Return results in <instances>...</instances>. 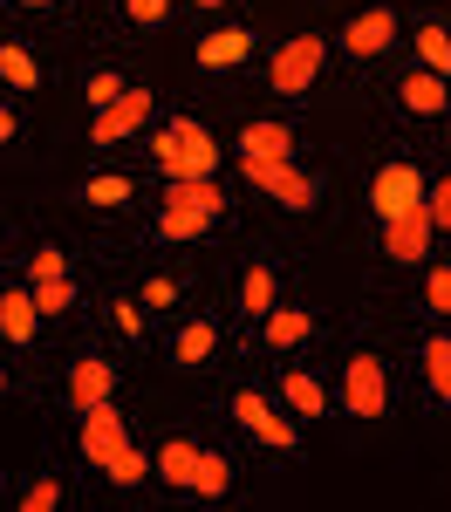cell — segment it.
Segmentation results:
<instances>
[{
  "instance_id": "2",
  "label": "cell",
  "mask_w": 451,
  "mask_h": 512,
  "mask_svg": "<svg viewBox=\"0 0 451 512\" xmlns=\"http://www.w3.org/2000/svg\"><path fill=\"white\" fill-rule=\"evenodd\" d=\"M322 62H328V41L322 35H294V41H281V55H274V96H301L308 82L322 76Z\"/></svg>"
},
{
  "instance_id": "7",
  "label": "cell",
  "mask_w": 451,
  "mask_h": 512,
  "mask_svg": "<svg viewBox=\"0 0 451 512\" xmlns=\"http://www.w3.org/2000/svg\"><path fill=\"white\" fill-rule=\"evenodd\" d=\"M28 274H35V308H41V315H62V308L76 301V287H69V260H62L55 246H41L35 260H28Z\"/></svg>"
},
{
  "instance_id": "39",
  "label": "cell",
  "mask_w": 451,
  "mask_h": 512,
  "mask_svg": "<svg viewBox=\"0 0 451 512\" xmlns=\"http://www.w3.org/2000/svg\"><path fill=\"white\" fill-rule=\"evenodd\" d=\"M199 7H219V0H199Z\"/></svg>"
},
{
  "instance_id": "23",
  "label": "cell",
  "mask_w": 451,
  "mask_h": 512,
  "mask_svg": "<svg viewBox=\"0 0 451 512\" xmlns=\"http://www.w3.org/2000/svg\"><path fill=\"white\" fill-rule=\"evenodd\" d=\"M417 55H424V69L431 76H451V35L431 21V28H417Z\"/></svg>"
},
{
  "instance_id": "27",
  "label": "cell",
  "mask_w": 451,
  "mask_h": 512,
  "mask_svg": "<svg viewBox=\"0 0 451 512\" xmlns=\"http://www.w3.org/2000/svg\"><path fill=\"white\" fill-rule=\"evenodd\" d=\"M82 198H89V205H130V178H123V171H103V178L82 185Z\"/></svg>"
},
{
  "instance_id": "19",
  "label": "cell",
  "mask_w": 451,
  "mask_h": 512,
  "mask_svg": "<svg viewBox=\"0 0 451 512\" xmlns=\"http://www.w3.org/2000/svg\"><path fill=\"white\" fill-rule=\"evenodd\" d=\"M0 76H7V89H35V82H41V62L21 48V41H0Z\"/></svg>"
},
{
  "instance_id": "40",
  "label": "cell",
  "mask_w": 451,
  "mask_h": 512,
  "mask_svg": "<svg viewBox=\"0 0 451 512\" xmlns=\"http://www.w3.org/2000/svg\"><path fill=\"white\" fill-rule=\"evenodd\" d=\"M0 390H7V376H0Z\"/></svg>"
},
{
  "instance_id": "26",
  "label": "cell",
  "mask_w": 451,
  "mask_h": 512,
  "mask_svg": "<svg viewBox=\"0 0 451 512\" xmlns=\"http://www.w3.org/2000/svg\"><path fill=\"white\" fill-rule=\"evenodd\" d=\"M205 226H212L205 212H178V205H164V212H158V233L164 239H199Z\"/></svg>"
},
{
  "instance_id": "21",
  "label": "cell",
  "mask_w": 451,
  "mask_h": 512,
  "mask_svg": "<svg viewBox=\"0 0 451 512\" xmlns=\"http://www.w3.org/2000/svg\"><path fill=\"white\" fill-rule=\"evenodd\" d=\"M226 485H233V472H226V458H219V451H199V472H192V492H199V499H226Z\"/></svg>"
},
{
  "instance_id": "8",
  "label": "cell",
  "mask_w": 451,
  "mask_h": 512,
  "mask_svg": "<svg viewBox=\"0 0 451 512\" xmlns=\"http://www.w3.org/2000/svg\"><path fill=\"white\" fill-rule=\"evenodd\" d=\"M144 123H151V96H144V89H123L117 103H103V110H96L89 137H96V144H117V137L144 130Z\"/></svg>"
},
{
  "instance_id": "28",
  "label": "cell",
  "mask_w": 451,
  "mask_h": 512,
  "mask_svg": "<svg viewBox=\"0 0 451 512\" xmlns=\"http://www.w3.org/2000/svg\"><path fill=\"white\" fill-rule=\"evenodd\" d=\"M424 376H431V390L451 403V342H445V335H438V342L424 349Z\"/></svg>"
},
{
  "instance_id": "41",
  "label": "cell",
  "mask_w": 451,
  "mask_h": 512,
  "mask_svg": "<svg viewBox=\"0 0 451 512\" xmlns=\"http://www.w3.org/2000/svg\"><path fill=\"white\" fill-rule=\"evenodd\" d=\"M0 287H7V280H0Z\"/></svg>"
},
{
  "instance_id": "36",
  "label": "cell",
  "mask_w": 451,
  "mask_h": 512,
  "mask_svg": "<svg viewBox=\"0 0 451 512\" xmlns=\"http://www.w3.org/2000/svg\"><path fill=\"white\" fill-rule=\"evenodd\" d=\"M117 328H123V335H144V315H137L130 301H117Z\"/></svg>"
},
{
  "instance_id": "29",
  "label": "cell",
  "mask_w": 451,
  "mask_h": 512,
  "mask_svg": "<svg viewBox=\"0 0 451 512\" xmlns=\"http://www.w3.org/2000/svg\"><path fill=\"white\" fill-rule=\"evenodd\" d=\"M103 472L117 478V485H144V472H151V458H144L137 444H123V451H117V458H110V465H103Z\"/></svg>"
},
{
  "instance_id": "32",
  "label": "cell",
  "mask_w": 451,
  "mask_h": 512,
  "mask_svg": "<svg viewBox=\"0 0 451 512\" xmlns=\"http://www.w3.org/2000/svg\"><path fill=\"white\" fill-rule=\"evenodd\" d=\"M424 301H431L438 315H451V267H438V274L424 280Z\"/></svg>"
},
{
  "instance_id": "1",
  "label": "cell",
  "mask_w": 451,
  "mask_h": 512,
  "mask_svg": "<svg viewBox=\"0 0 451 512\" xmlns=\"http://www.w3.org/2000/svg\"><path fill=\"white\" fill-rule=\"evenodd\" d=\"M151 158H158L164 178H212V164H219V144H212V130L192 117H171L151 137Z\"/></svg>"
},
{
  "instance_id": "38",
  "label": "cell",
  "mask_w": 451,
  "mask_h": 512,
  "mask_svg": "<svg viewBox=\"0 0 451 512\" xmlns=\"http://www.w3.org/2000/svg\"><path fill=\"white\" fill-rule=\"evenodd\" d=\"M21 7H48V0H21Z\"/></svg>"
},
{
  "instance_id": "14",
  "label": "cell",
  "mask_w": 451,
  "mask_h": 512,
  "mask_svg": "<svg viewBox=\"0 0 451 512\" xmlns=\"http://www.w3.org/2000/svg\"><path fill=\"white\" fill-rule=\"evenodd\" d=\"M35 321H41L35 294H21V287H0V335H7V342H35Z\"/></svg>"
},
{
  "instance_id": "18",
  "label": "cell",
  "mask_w": 451,
  "mask_h": 512,
  "mask_svg": "<svg viewBox=\"0 0 451 512\" xmlns=\"http://www.w3.org/2000/svg\"><path fill=\"white\" fill-rule=\"evenodd\" d=\"M308 328H315V321L301 315V308H267V328H260V335H267L274 349H294V342H308Z\"/></svg>"
},
{
  "instance_id": "15",
  "label": "cell",
  "mask_w": 451,
  "mask_h": 512,
  "mask_svg": "<svg viewBox=\"0 0 451 512\" xmlns=\"http://www.w3.org/2000/svg\"><path fill=\"white\" fill-rule=\"evenodd\" d=\"M294 151V130L274 117H260V123H246L240 130V158H287Z\"/></svg>"
},
{
  "instance_id": "6",
  "label": "cell",
  "mask_w": 451,
  "mask_h": 512,
  "mask_svg": "<svg viewBox=\"0 0 451 512\" xmlns=\"http://www.w3.org/2000/svg\"><path fill=\"white\" fill-rule=\"evenodd\" d=\"M342 403H349V417H383L390 383H383V362H376V355H356V362H349V376H342Z\"/></svg>"
},
{
  "instance_id": "34",
  "label": "cell",
  "mask_w": 451,
  "mask_h": 512,
  "mask_svg": "<svg viewBox=\"0 0 451 512\" xmlns=\"http://www.w3.org/2000/svg\"><path fill=\"white\" fill-rule=\"evenodd\" d=\"M130 7V21H144V28H158L164 14H171V0H123Z\"/></svg>"
},
{
  "instance_id": "33",
  "label": "cell",
  "mask_w": 451,
  "mask_h": 512,
  "mask_svg": "<svg viewBox=\"0 0 451 512\" xmlns=\"http://www.w3.org/2000/svg\"><path fill=\"white\" fill-rule=\"evenodd\" d=\"M123 96V82L110 76V69H96V76H89V103H96V110H103V103H117Z\"/></svg>"
},
{
  "instance_id": "16",
  "label": "cell",
  "mask_w": 451,
  "mask_h": 512,
  "mask_svg": "<svg viewBox=\"0 0 451 512\" xmlns=\"http://www.w3.org/2000/svg\"><path fill=\"white\" fill-rule=\"evenodd\" d=\"M158 472H164V485H171V492H192V472H199V444H192V437H164Z\"/></svg>"
},
{
  "instance_id": "12",
  "label": "cell",
  "mask_w": 451,
  "mask_h": 512,
  "mask_svg": "<svg viewBox=\"0 0 451 512\" xmlns=\"http://www.w3.org/2000/svg\"><path fill=\"white\" fill-rule=\"evenodd\" d=\"M117 390V376H110V362H96V355H82L76 369H69V403L76 410H96V403H110Z\"/></svg>"
},
{
  "instance_id": "17",
  "label": "cell",
  "mask_w": 451,
  "mask_h": 512,
  "mask_svg": "<svg viewBox=\"0 0 451 512\" xmlns=\"http://www.w3.org/2000/svg\"><path fill=\"white\" fill-rule=\"evenodd\" d=\"M246 48H253V35H246V28H219V35L199 41V62H205V69H240Z\"/></svg>"
},
{
  "instance_id": "13",
  "label": "cell",
  "mask_w": 451,
  "mask_h": 512,
  "mask_svg": "<svg viewBox=\"0 0 451 512\" xmlns=\"http://www.w3.org/2000/svg\"><path fill=\"white\" fill-rule=\"evenodd\" d=\"M164 205H178V212H205V219H219L226 212V192L212 185V178H171V192Z\"/></svg>"
},
{
  "instance_id": "22",
  "label": "cell",
  "mask_w": 451,
  "mask_h": 512,
  "mask_svg": "<svg viewBox=\"0 0 451 512\" xmlns=\"http://www.w3.org/2000/svg\"><path fill=\"white\" fill-rule=\"evenodd\" d=\"M240 308H246V315H267V308H274V267H246Z\"/></svg>"
},
{
  "instance_id": "37",
  "label": "cell",
  "mask_w": 451,
  "mask_h": 512,
  "mask_svg": "<svg viewBox=\"0 0 451 512\" xmlns=\"http://www.w3.org/2000/svg\"><path fill=\"white\" fill-rule=\"evenodd\" d=\"M7 137H14V110H0V144H7Z\"/></svg>"
},
{
  "instance_id": "35",
  "label": "cell",
  "mask_w": 451,
  "mask_h": 512,
  "mask_svg": "<svg viewBox=\"0 0 451 512\" xmlns=\"http://www.w3.org/2000/svg\"><path fill=\"white\" fill-rule=\"evenodd\" d=\"M171 294H178V280H144V308H171Z\"/></svg>"
},
{
  "instance_id": "4",
  "label": "cell",
  "mask_w": 451,
  "mask_h": 512,
  "mask_svg": "<svg viewBox=\"0 0 451 512\" xmlns=\"http://www.w3.org/2000/svg\"><path fill=\"white\" fill-rule=\"evenodd\" d=\"M233 424H240V431H253L260 444H274V451H294V444H301V431H294L287 417H274V403H267L260 390H240V396H233Z\"/></svg>"
},
{
  "instance_id": "5",
  "label": "cell",
  "mask_w": 451,
  "mask_h": 512,
  "mask_svg": "<svg viewBox=\"0 0 451 512\" xmlns=\"http://www.w3.org/2000/svg\"><path fill=\"white\" fill-rule=\"evenodd\" d=\"M369 205H376V219H397L410 205H424V171L417 164H383L376 185H369Z\"/></svg>"
},
{
  "instance_id": "11",
  "label": "cell",
  "mask_w": 451,
  "mask_h": 512,
  "mask_svg": "<svg viewBox=\"0 0 451 512\" xmlns=\"http://www.w3.org/2000/svg\"><path fill=\"white\" fill-rule=\"evenodd\" d=\"M390 41H397V14L390 7H369V14H356L342 28V55H383Z\"/></svg>"
},
{
  "instance_id": "30",
  "label": "cell",
  "mask_w": 451,
  "mask_h": 512,
  "mask_svg": "<svg viewBox=\"0 0 451 512\" xmlns=\"http://www.w3.org/2000/svg\"><path fill=\"white\" fill-rule=\"evenodd\" d=\"M424 212H431V226H451V171L424 192Z\"/></svg>"
},
{
  "instance_id": "20",
  "label": "cell",
  "mask_w": 451,
  "mask_h": 512,
  "mask_svg": "<svg viewBox=\"0 0 451 512\" xmlns=\"http://www.w3.org/2000/svg\"><path fill=\"white\" fill-rule=\"evenodd\" d=\"M397 96H404V110H417V117H438L445 110V76H410Z\"/></svg>"
},
{
  "instance_id": "10",
  "label": "cell",
  "mask_w": 451,
  "mask_h": 512,
  "mask_svg": "<svg viewBox=\"0 0 451 512\" xmlns=\"http://www.w3.org/2000/svg\"><path fill=\"white\" fill-rule=\"evenodd\" d=\"M431 212L424 205H410V212H397V219H383V246H390V260H424L431 253Z\"/></svg>"
},
{
  "instance_id": "31",
  "label": "cell",
  "mask_w": 451,
  "mask_h": 512,
  "mask_svg": "<svg viewBox=\"0 0 451 512\" xmlns=\"http://www.w3.org/2000/svg\"><path fill=\"white\" fill-rule=\"evenodd\" d=\"M55 499H62V485H55V478H41V485L21 492V512H55Z\"/></svg>"
},
{
  "instance_id": "3",
  "label": "cell",
  "mask_w": 451,
  "mask_h": 512,
  "mask_svg": "<svg viewBox=\"0 0 451 512\" xmlns=\"http://www.w3.org/2000/svg\"><path fill=\"white\" fill-rule=\"evenodd\" d=\"M240 171L260 185V192L281 198L287 212H308V205H315V178H308V171H294L287 158H240Z\"/></svg>"
},
{
  "instance_id": "9",
  "label": "cell",
  "mask_w": 451,
  "mask_h": 512,
  "mask_svg": "<svg viewBox=\"0 0 451 512\" xmlns=\"http://www.w3.org/2000/svg\"><path fill=\"white\" fill-rule=\"evenodd\" d=\"M123 444H130V437H123L117 403H96V410H82V458H89V465H110Z\"/></svg>"
},
{
  "instance_id": "25",
  "label": "cell",
  "mask_w": 451,
  "mask_h": 512,
  "mask_svg": "<svg viewBox=\"0 0 451 512\" xmlns=\"http://www.w3.org/2000/svg\"><path fill=\"white\" fill-rule=\"evenodd\" d=\"M287 403H294L301 417H315V410H328V390L315 383V376H301V369H294V376H287Z\"/></svg>"
},
{
  "instance_id": "24",
  "label": "cell",
  "mask_w": 451,
  "mask_h": 512,
  "mask_svg": "<svg viewBox=\"0 0 451 512\" xmlns=\"http://www.w3.org/2000/svg\"><path fill=\"white\" fill-rule=\"evenodd\" d=\"M212 342H219V328H212V321H192V328H178V362H205V355H212Z\"/></svg>"
}]
</instances>
